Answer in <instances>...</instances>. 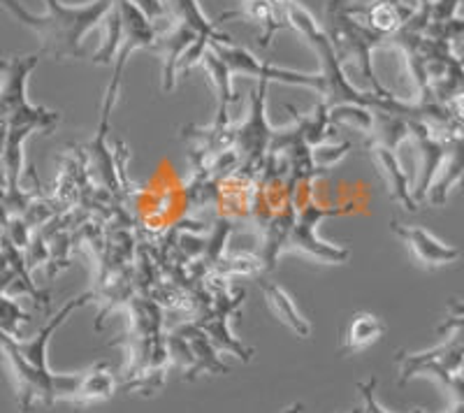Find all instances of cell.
<instances>
[{
    "label": "cell",
    "instance_id": "1",
    "mask_svg": "<svg viewBox=\"0 0 464 413\" xmlns=\"http://www.w3.org/2000/svg\"><path fill=\"white\" fill-rule=\"evenodd\" d=\"M91 297H93V293L72 297L31 340H16L10 332L0 330V351L5 355V360L10 362L16 395H19V407L24 413H31L37 404L52 407L58 399H68V402L72 399L80 374H53L47 365V346L58 325H63L65 318L74 309L84 307Z\"/></svg>",
    "mask_w": 464,
    "mask_h": 413
},
{
    "label": "cell",
    "instance_id": "2",
    "mask_svg": "<svg viewBox=\"0 0 464 413\" xmlns=\"http://www.w3.org/2000/svg\"><path fill=\"white\" fill-rule=\"evenodd\" d=\"M16 22L31 28L40 40V52L56 61L84 59V37L105 24L114 0H91L86 5H63L61 0H44L47 12L33 14L19 0H0Z\"/></svg>",
    "mask_w": 464,
    "mask_h": 413
},
{
    "label": "cell",
    "instance_id": "3",
    "mask_svg": "<svg viewBox=\"0 0 464 413\" xmlns=\"http://www.w3.org/2000/svg\"><path fill=\"white\" fill-rule=\"evenodd\" d=\"M325 22V33L330 37V43H333L334 52H337L339 61L342 63L353 61L358 72L370 82L374 93L391 96V91H385L381 86V82L374 77V70H372V49L383 44V37L376 35L367 24L355 22V16L346 10V0H330L327 3Z\"/></svg>",
    "mask_w": 464,
    "mask_h": 413
},
{
    "label": "cell",
    "instance_id": "4",
    "mask_svg": "<svg viewBox=\"0 0 464 413\" xmlns=\"http://www.w3.org/2000/svg\"><path fill=\"white\" fill-rule=\"evenodd\" d=\"M209 47L217 52L218 59L230 68V72L246 74V77H258L260 82H284V84L293 86H306V89H314L321 96L323 93V77L321 74H309V72H295V70H284L275 68V65H267L263 61H258L251 52L242 47H235L232 43H217L211 40Z\"/></svg>",
    "mask_w": 464,
    "mask_h": 413
},
{
    "label": "cell",
    "instance_id": "5",
    "mask_svg": "<svg viewBox=\"0 0 464 413\" xmlns=\"http://www.w3.org/2000/svg\"><path fill=\"white\" fill-rule=\"evenodd\" d=\"M342 214L339 209H325V206H304L300 212L297 223L290 228V233L284 237L281 251H297V254L314 258L318 263H327V265H337V263H346L351 251L343 246H333L316 237V226L327 216H337Z\"/></svg>",
    "mask_w": 464,
    "mask_h": 413
},
{
    "label": "cell",
    "instance_id": "6",
    "mask_svg": "<svg viewBox=\"0 0 464 413\" xmlns=\"http://www.w3.org/2000/svg\"><path fill=\"white\" fill-rule=\"evenodd\" d=\"M391 228L401 242L406 244V249L411 251L413 260H416L420 267H428V270H437V267L450 265L459 258V251L455 246L439 242L432 233H428L425 228H418V226H404L400 221H391Z\"/></svg>",
    "mask_w": 464,
    "mask_h": 413
},
{
    "label": "cell",
    "instance_id": "7",
    "mask_svg": "<svg viewBox=\"0 0 464 413\" xmlns=\"http://www.w3.org/2000/svg\"><path fill=\"white\" fill-rule=\"evenodd\" d=\"M265 96H267V82H260L251 93V114H248L246 123L235 133V142H237L239 151L246 154L248 163L258 160L267 149L269 139L276 138V133L269 130L267 119H265Z\"/></svg>",
    "mask_w": 464,
    "mask_h": 413
},
{
    "label": "cell",
    "instance_id": "8",
    "mask_svg": "<svg viewBox=\"0 0 464 413\" xmlns=\"http://www.w3.org/2000/svg\"><path fill=\"white\" fill-rule=\"evenodd\" d=\"M198 35L190 26L181 22H174V26H169L163 35L156 37L153 43V52L159 53L163 59V91L169 93L174 89V82H177V65H181L184 53L188 52L190 44L196 43Z\"/></svg>",
    "mask_w": 464,
    "mask_h": 413
},
{
    "label": "cell",
    "instance_id": "9",
    "mask_svg": "<svg viewBox=\"0 0 464 413\" xmlns=\"http://www.w3.org/2000/svg\"><path fill=\"white\" fill-rule=\"evenodd\" d=\"M370 154L374 165L379 168L381 177L385 179L388 188H391V197L395 202H400L404 209L409 212H416L418 209V200L416 196L411 193V184H409V175L401 170V163L397 158L395 151L385 147H370Z\"/></svg>",
    "mask_w": 464,
    "mask_h": 413
},
{
    "label": "cell",
    "instance_id": "10",
    "mask_svg": "<svg viewBox=\"0 0 464 413\" xmlns=\"http://www.w3.org/2000/svg\"><path fill=\"white\" fill-rule=\"evenodd\" d=\"M114 392H116L114 371H111V367L107 365V362H98V365L82 371L80 381H77V390H74L70 402L86 407V404H98L114 398Z\"/></svg>",
    "mask_w": 464,
    "mask_h": 413
},
{
    "label": "cell",
    "instance_id": "11",
    "mask_svg": "<svg viewBox=\"0 0 464 413\" xmlns=\"http://www.w3.org/2000/svg\"><path fill=\"white\" fill-rule=\"evenodd\" d=\"M202 65L207 68L209 72V80L214 84V91H217V98H218V111H217V119H214V130H227V105L235 102V93H232V86H230V68L223 63L221 59L217 56V52L211 47H207L205 56H202Z\"/></svg>",
    "mask_w": 464,
    "mask_h": 413
},
{
    "label": "cell",
    "instance_id": "12",
    "mask_svg": "<svg viewBox=\"0 0 464 413\" xmlns=\"http://www.w3.org/2000/svg\"><path fill=\"white\" fill-rule=\"evenodd\" d=\"M260 288H263L265 300H267L269 309L275 312V316L279 318L281 323H284L285 328L293 330L297 337L306 340V337L312 334V325H309V321H306V318L297 312L295 303L290 300L288 293H285L281 286H276L275 281H263V283H260Z\"/></svg>",
    "mask_w": 464,
    "mask_h": 413
},
{
    "label": "cell",
    "instance_id": "13",
    "mask_svg": "<svg viewBox=\"0 0 464 413\" xmlns=\"http://www.w3.org/2000/svg\"><path fill=\"white\" fill-rule=\"evenodd\" d=\"M416 12L413 5H404V3H379V5H372L367 10H362L360 14L364 16V24L381 35L383 40H388L391 35H395L397 31L404 28V24L411 19V14Z\"/></svg>",
    "mask_w": 464,
    "mask_h": 413
},
{
    "label": "cell",
    "instance_id": "14",
    "mask_svg": "<svg viewBox=\"0 0 464 413\" xmlns=\"http://www.w3.org/2000/svg\"><path fill=\"white\" fill-rule=\"evenodd\" d=\"M177 332L188 341L190 355H193V365L188 367V379H196L198 371H209V374L211 371H221V374H226L227 367L223 365V362L218 360V355L214 353L205 330H200L198 325H184V328H179Z\"/></svg>",
    "mask_w": 464,
    "mask_h": 413
},
{
    "label": "cell",
    "instance_id": "15",
    "mask_svg": "<svg viewBox=\"0 0 464 413\" xmlns=\"http://www.w3.org/2000/svg\"><path fill=\"white\" fill-rule=\"evenodd\" d=\"M383 332H385V323L379 316L367 312L355 313L353 321H351V325H348L346 330V337H343L342 351L346 355L362 353V351H367L370 346H374L376 341L383 337Z\"/></svg>",
    "mask_w": 464,
    "mask_h": 413
},
{
    "label": "cell",
    "instance_id": "16",
    "mask_svg": "<svg viewBox=\"0 0 464 413\" xmlns=\"http://www.w3.org/2000/svg\"><path fill=\"white\" fill-rule=\"evenodd\" d=\"M370 147H385L391 151H397L406 138H411V126L409 119L391 111H374V126L370 133Z\"/></svg>",
    "mask_w": 464,
    "mask_h": 413
},
{
    "label": "cell",
    "instance_id": "17",
    "mask_svg": "<svg viewBox=\"0 0 464 413\" xmlns=\"http://www.w3.org/2000/svg\"><path fill=\"white\" fill-rule=\"evenodd\" d=\"M327 117H330V123H346L351 128H360L367 135L374 126V111L360 105H334L327 111Z\"/></svg>",
    "mask_w": 464,
    "mask_h": 413
},
{
    "label": "cell",
    "instance_id": "18",
    "mask_svg": "<svg viewBox=\"0 0 464 413\" xmlns=\"http://www.w3.org/2000/svg\"><path fill=\"white\" fill-rule=\"evenodd\" d=\"M351 149V144L342 142V144H318V147L312 149V163L321 170H327V168H334L339 160L346 156V151Z\"/></svg>",
    "mask_w": 464,
    "mask_h": 413
},
{
    "label": "cell",
    "instance_id": "19",
    "mask_svg": "<svg viewBox=\"0 0 464 413\" xmlns=\"http://www.w3.org/2000/svg\"><path fill=\"white\" fill-rule=\"evenodd\" d=\"M425 37H432V40H446V43H453V40H464V19H449V22H430Z\"/></svg>",
    "mask_w": 464,
    "mask_h": 413
},
{
    "label": "cell",
    "instance_id": "20",
    "mask_svg": "<svg viewBox=\"0 0 464 413\" xmlns=\"http://www.w3.org/2000/svg\"><path fill=\"white\" fill-rule=\"evenodd\" d=\"M449 312L450 316H464V300H450Z\"/></svg>",
    "mask_w": 464,
    "mask_h": 413
},
{
    "label": "cell",
    "instance_id": "21",
    "mask_svg": "<svg viewBox=\"0 0 464 413\" xmlns=\"http://www.w3.org/2000/svg\"><path fill=\"white\" fill-rule=\"evenodd\" d=\"M302 411H304V407H302L300 402H295V404H290L284 413H302Z\"/></svg>",
    "mask_w": 464,
    "mask_h": 413
},
{
    "label": "cell",
    "instance_id": "22",
    "mask_svg": "<svg viewBox=\"0 0 464 413\" xmlns=\"http://www.w3.org/2000/svg\"><path fill=\"white\" fill-rule=\"evenodd\" d=\"M450 413H464V404H453V411Z\"/></svg>",
    "mask_w": 464,
    "mask_h": 413
}]
</instances>
